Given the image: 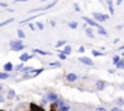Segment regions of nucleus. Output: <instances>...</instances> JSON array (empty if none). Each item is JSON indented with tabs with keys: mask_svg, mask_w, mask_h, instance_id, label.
I'll use <instances>...</instances> for the list:
<instances>
[{
	"mask_svg": "<svg viewBox=\"0 0 124 111\" xmlns=\"http://www.w3.org/2000/svg\"><path fill=\"white\" fill-rule=\"evenodd\" d=\"M56 4V0H54V1H51V3H48L46 6H43V7H39V9H32V10H29L31 13H43L45 10H49L51 7H54Z\"/></svg>",
	"mask_w": 124,
	"mask_h": 111,
	"instance_id": "nucleus-1",
	"label": "nucleus"
},
{
	"mask_svg": "<svg viewBox=\"0 0 124 111\" xmlns=\"http://www.w3.org/2000/svg\"><path fill=\"white\" fill-rule=\"evenodd\" d=\"M25 48H26V45H23L20 40H12L10 42V49L12 51H16L17 52V51H23Z\"/></svg>",
	"mask_w": 124,
	"mask_h": 111,
	"instance_id": "nucleus-2",
	"label": "nucleus"
},
{
	"mask_svg": "<svg viewBox=\"0 0 124 111\" xmlns=\"http://www.w3.org/2000/svg\"><path fill=\"white\" fill-rule=\"evenodd\" d=\"M94 20L95 22H105V20H108V15H102V13L95 12L94 13Z\"/></svg>",
	"mask_w": 124,
	"mask_h": 111,
	"instance_id": "nucleus-3",
	"label": "nucleus"
},
{
	"mask_svg": "<svg viewBox=\"0 0 124 111\" xmlns=\"http://www.w3.org/2000/svg\"><path fill=\"white\" fill-rule=\"evenodd\" d=\"M82 20H84L87 25H90V26H94V28H97V26L100 25L98 22H95L94 19H91V17H87V16H84V17H82Z\"/></svg>",
	"mask_w": 124,
	"mask_h": 111,
	"instance_id": "nucleus-4",
	"label": "nucleus"
},
{
	"mask_svg": "<svg viewBox=\"0 0 124 111\" xmlns=\"http://www.w3.org/2000/svg\"><path fill=\"white\" fill-rule=\"evenodd\" d=\"M56 98H58V95H56L55 92H52V91H49V92L46 94V97H45V100H46V101H49V103L56 101Z\"/></svg>",
	"mask_w": 124,
	"mask_h": 111,
	"instance_id": "nucleus-5",
	"label": "nucleus"
},
{
	"mask_svg": "<svg viewBox=\"0 0 124 111\" xmlns=\"http://www.w3.org/2000/svg\"><path fill=\"white\" fill-rule=\"evenodd\" d=\"M79 61L82 62V63H85V65H90V66H93L94 62L91 58H87V56H79Z\"/></svg>",
	"mask_w": 124,
	"mask_h": 111,
	"instance_id": "nucleus-6",
	"label": "nucleus"
},
{
	"mask_svg": "<svg viewBox=\"0 0 124 111\" xmlns=\"http://www.w3.org/2000/svg\"><path fill=\"white\" fill-rule=\"evenodd\" d=\"M65 79L68 81V82H75L77 79H78V77H77V74H66V77H65Z\"/></svg>",
	"mask_w": 124,
	"mask_h": 111,
	"instance_id": "nucleus-7",
	"label": "nucleus"
},
{
	"mask_svg": "<svg viewBox=\"0 0 124 111\" xmlns=\"http://www.w3.org/2000/svg\"><path fill=\"white\" fill-rule=\"evenodd\" d=\"M95 87H97V91H102V89L107 87V82H105V81L98 79V81H97V84H95Z\"/></svg>",
	"mask_w": 124,
	"mask_h": 111,
	"instance_id": "nucleus-8",
	"label": "nucleus"
},
{
	"mask_svg": "<svg viewBox=\"0 0 124 111\" xmlns=\"http://www.w3.org/2000/svg\"><path fill=\"white\" fill-rule=\"evenodd\" d=\"M13 69V63L12 62H6L4 66H3V72H10Z\"/></svg>",
	"mask_w": 124,
	"mask_h": 111,
	"instance_id": "nucleus-9",
	"label": "nucleus"
},
{
	"mask_svg": "<svg viewBox=\"0 0 124 111\" xmlns=\"http://www.w3.org/2000/svg\"><path fill=\"white\" fill-rule=\"evenodd\" d=\"M32 71H33V66H23V68H22V72H23V75H29Z\"/></svg>",
	"mask_w": 124,
	"mask_h": 111,
	"instance_id": "nucleus-10",
	"label": "nucleus"
},
{
	"mask_svg": "<svg viewBox=\"0 0 124 111\" xmlns=\"http://www.w3.org/2000/svg\"><path fill=\"white\" fill-rule=\"evenodd\" d=\"M29 108H31V111H45L42 107H39V105H36V104H33V103L31 104V107H29Z\"/></svg>",
	"mask_w": 124,
	"mask_h": 111,
	"instance_id": "nucleus-11",
	"label": "nucleus"
},
{
	"mask_svg": "<svg viewBox=\"0 0 124 111\" xmlns=\"http://www.w3.org/2000/svg\"><path fill=\"white\" fill-rule=\"evenodd\" d=\"M97 29H98V33H100V35H102V36H107V35H108V33H107V30L102 28L101 25H98V26H97Z\"/></svg>",
	"mask_w": 124,
	"mask_h": 111,
	"instance_id": "nucleus-12",
	"label": "nucleus"
},
{
	"mask_svg": "<svg viewBox=\"0 0 124 111\" xmlns=\"http://www.w3.org/2000/svg\"><path fill=\"white\" fill-rule=\"evenodd\" d=\"M62 48H63V51H62V52H63L65 55H69V54H71V51H72V48H71L69 45H63Z\"/></svg>",
	"mask_w": 124,
	"mask_h": 111,
	"instance_id": "nucleus-13",
	"label": "nucleus"
},
{
	"mask_svg": "<svg viewBox=\"0 0 124 111\" xmlns=\"http://www.w3.org/2000/svg\"><path fill=\"white\" fill-rule=\"evenodd\" d=\"M31 58H33V56L29 55V54H22V56H20V61H22V62H26V61H29Z\"/></svg>",
	"mask_w": 124,
	"mask_h": 111,
	"instance_id": "nucleus-14",
	"label": "nucleus"
},
{
	"mask_svg": "<svg viewBox=\"0 0 124 111\" xmlns=\"http://www.w3.org/2000/svg\"><path fill=\"white\" fill-rule=\"evenodd\" d=\"M42 71H43L42 68H39V69H33L31 74H29V77H38V75H39V74H40Z\"/></svg>",
	"mask_w": 124,
	"mask_h": 111,
	"instance_id": "nucleus-15",
	"label": "nucleus"
},
{
	"mask_svg": "<svg viewBox=\"0 0 124 111\" xmlns=\"http://www.w3.org/2000/svg\"><path fill=\"white\" fill-rule=\"evenodd\" d=\"M107 4H108V10H110V13L113 15V13H114V4H113V0H107Z\"/></svg>",
	"mask_w": 124,
	"mask_h": 111,
	"instance_id": "nucleus-16",
	"label": "nucleus"
},
{
	"mask_svg": "<svg viewBox=\"0 0 124 111\" xmlns=\"http://www.w3.org/2000/svg\"><path fill=\"white\" fill-rule=\"evenodd\" d=\"M85 35H87L88 38H91V39H93V38H94L93 29H91V28H85Z\"/></svg>",
	"mask_w": 124,
	"mask_h": 111,
	"instance_id": "nucleus-17",
	"label": "nucleus"
},
{
	"mask_svg": "<svg viewBox=\"0 0 124 111\" xmlns=\"http://www.w3.org/2000/svg\"><path fill=\"white\" fill-rule=\"evenodd\" d=\"M33 54H39V55H49V52L42 51V49H33Z\"/></svg>",
	"mask_w": 124,
	"mask_h": 111,
	"instance_id": "nucleus-18",
	"label": "nucleus"
},
{
	"mask_svg": "<svg viewBox=\"0 0 124 111\" xmlns=\"http://www.w3.org/2000/svg\"><path fill=\"white\" fill-rule=\"evenodd\" d=\"M15 97H16V92H15L13 89H9V92H7V98H9V100H13Z\"/></svg>",
	"mask_w": 124,
	"mask_h": 111,
	"instance_id": "nucleus-19",
	"label": "nucleus"
},
{
	"mask_svg": "<svg viewBox=\"0 0 124 111\" xmlns=\"http://www.w3.org/2000/svg\"><path fill=\"white\" fill-rule=\"evenodd\" d=\"M117 68H118V69H124V58H121V59L117 62Z\"/></svg>",
	"mask_w": 124,
	"mask_h": 111,
	"instance_id": "nucleus-20",
	"label": "nucleus"
},
{
	"mask_svg": "<svg viewBox=\"0 0 124 111\" xmlns=\"http://www.w3.org/2000/svg\"><path fill=\"white\" fill-rule=\"evenodd\" d=\"M9 77V72H0V79H7Z\"/></svg>",
	"mask_w": 124,
	"mask_h": 111,
	"instance_id": "nucleus-21",
	"label": "nucleus"
},
{
	"mask_svg": "<svg viewBox=\"0 0 124 111\" xmlns=\"http://www.w3.org/2000/svg\"><path fill=\"white\" fill-rule=\"evenodd\" d=\"M10 22H15V19H7V20H4V22H1V23H0V28H3V26H6V25H9Z\"/></svg>",
	"mask_w": 124,
	"mask_h": 111,
	"instance_id": "nucleus-22",
	"label": "nucleus"
},
{
	"mask_svg": "<svg viewBox=\"0 0 124 111\" xmlns=\"http://www.w3.org/2000/svg\"><path fill=\"white\" fill-rule=\"evenodd\" d=\"M116 104H117V107H123L124 105V100L123 98H118V100L116 101Z\"/></svg>",
	"mask_w": 124,
	"mask_h": 111,
	"instance_id": "nucleus-23",
	"label": "nucleus"
},
{
	"mask_svg": "<svg viewBox=\"0 0 124 111\" xmlns=\"http://www.w3.org/2000/svg\"><path fill=\"white\" fill-rule=\"evenodd\" d=\"M63 45H66V42H65V40H58V42H56V45H55V46H56V48H62V46H63Z\"/></svg>",
	"mask_w": 124,
	"mask_h": 111,
	"instance_id": "nucleus-24",
	"label": "nucleus"
},
{
	"mask_svg": "<svg viewBox=\"0 0 124 111\" xmlns=\"http://www.w3.org/2000/svg\"><path fill=\"white\" fill-rule=\"evenodd\" d=\"M17 36H19L20 39H23L26 35H25V32H23V30H20V29H19V30H17Z\"/></svg>",
	"mask_w": 124,
	"mask_h": 111,
	"instance_id": "nucleus-25",
	"label": "nucleus"
},
{
	"mask_svg": "<svg viewBox=\"0 0 124 111\" xmlns=\"http://www.w3.org/2000/svg\"><path fill=\"white\" fill-rule=\"evenodd\" d=\"M58 58H59V59H61V61H65V59H66V58H68V55H65V54H63V52H59V55H58Z\"/></svg>",
	"mask_w": 124,
	"mask_h": 111,
	"instance_id": "nucleus-26",
	"label": "nucleus"
},
{
	"mask_svg": "<svg viewBox=\"0 0 124 111\" xmlns=\"http://www.w3.org/2000/svg\"><path fill=\"white\" fill-rule=\"evenodd\" d=\"M69 28L71 29H77L78 28V23H77V22H71V23H69Z\"/></svg>",
	"mask_w": 124,
	"mask_h": 111,
	"instance_id": "nucleus-27",
	"label": "nucleus"
},
{
	"mask_svg": "<svg viewBox=\"0 0 124 111\" xmlns=\"http://www.w3.org/2000/svg\"><path fill=\"white\" fill-rule=\"evenodd\" d=\"M49 65H51V66H55V68H58V66H61V62H51Z\"/></svg>",
	"mask_w": 124,
	"mask_h": 111,
	"instance_id": "nucleus-28",
	"label": "nucleus"
},
{
	"mask_svg": "<svg viewBox=\"0 0 124 111\" xmlns=\"http://www.w3.org/2000/svg\"><path fill=\"white\" fill-rule=\"evenodd\" d=\"M120 59H121V58H120V56L117 55V56H114V58H113V62H114V63H116V65H117V62H118V61H120Z\"/></svg>",
	"mask_w": 124,
	"mask_h": 111,
	"instance_id": "nucleus-29",
	"label": "nucleus"
},
{
	"mask_svg": "<svg viewBox=\"0 0 124 111\" xmlns=\"http://www.w3.org/2000/svg\"><path fill=\"white\" fill-rule=\"evenodd\" d=\"M101 55H102L101 52H98V51H95V49L93 51V56H101Z\"/></svg>",
	"mask_w": 124,
	"mask_h": 111,
	"instance_id": "nucleus-30",
	"label": "nucleus"
},
{
	"mask_svg": "<svg viewBox=\"0 0 124 111\" xmlns=\"http://www.w3.org/2000/svg\"><path fill=\"white\" fill-rule=\"evenodd\" d=\"M36 28L39 29V30H42V29H43V23H40V22H38V23H36Z\"/></svg>",
	"mask_w": 124,
	"mask_h": 111,
	"instance_id": "nucleus-31",
	"label": "nucleus"
},
{
	"mask_svg": "<svg viewBox=\"0 0 124 111\" xmlns=\"http://www.w3.org/2000/svg\"><path fill=\"white\" fill-rule=\"evenodd\" d=\"M74 9H75V12H79V4L78 3H74Z\"/></svg>",
	"mask_w": 124,
	"mask_h": 111,
	"instance_id": "nucleus-32",
	"label": "nucleus"
},
{
	"mask_svg": "<svg viewBox=\"0 0 124 111\" xmlns=\"http://www.w3.org/2000/svg\"><path fill=\"white\" fill-rule=\"evenodd\" d=\"M78 52H79V54H84V52H85V48H84V46H79V48H78Z\"/></svg>",
	"mask_w": 124,
	"mask_h": 111,
	"instance_id": "nucleus-33",
	"label": "nucleus"
},
{
	"mask_svg": "<svg viewBox=\"0 0 124 111\" xmlns=\"http://www.w3.org/2000/svg\"><path fill=\"white\" fill-rule=\"evenodd\" d=\"M22 68H23V65H22V63H19V65H16V68H15V69H16V71H22Z\"/></svg>",
	"mask_w": 124,
	"mask_h": 111,
	"instance_id": "nucleus-34",
	"label": "nucleus"
},
{
	"mask_svg": "<svg viewBox=\"0 0 124 111\" xmlns=\"http://www.w3.org/2000/svg\"><path fill=\"white\" fill-rule=\"evenodd\" d=\"M111 111H123V110H121V107H114Z\"/></svg>",
	"mask_w": 124,
	"mask_h": 111,
	"instance_id": "nucleus-35",
	"label": "nucleus"
},
{
	"mask_svg": "<svg viewBox=\"0 0 124 111\" xmlns=\"http://www.w3.org/2000/svg\"><path fill=\"white\" fill-rule=\"evenodd\" d=\"M12 1H15V3H23V1H28V0H12Z\"/></svg>",
	"mask_w": 124,
	"mask_h": 111,
	"instance_id": "nucleus-36",
	"label": "nucleus"
},
{
	"mask_svg": "<svg viewBox=\"0 0 124 111\" xmlns=\"http://www.w3.org/2000/svg\"><path fill=\"white\" fill-rule=\"evenodd\" d=\"M0 7H7V4H6V3H3V1H0Z\"/></svg>",
	"mask_w": 124,
	"mask_h": 111,
	"instance_id": "nucleus-37",
	"label": "nucleus"
},
{
	"mask_svg": "<svg viewBox=\"0 0 124 111\" xmlns=\"http://www.w3.org/2000/svg\"><path fill=\"white\" fill-rule=\"evenodd\" d=\"M95 111H105V110H104L102 107H98V108H97V110H95Z\"/></svg>",
	"mask_w": 124,
	"mask_h": 111,
	"instance_id": "nucleus-38",
	"label": "nucleus"
},
{
	"mask_svg": "<svg viewBox=\"0 0 124 111\" xmlns=\"http://www.w3.org/2000/svg\"><path fill=\"white\" fill-rule=\"evenodd\" d=\"M3 101H4V98H3V97L0 95V103H3Z\"/></svg>",
	"mask_w": 124,
	"mask_h": 111,
	"instance_id": "nucleus-39",
	"label": "nucleus"
},
{
	"mask_svg": "<svg viewBox=\"0 0 124 111\" xmlns=\"http://www.w3.org/2000/svg\"><path fill=\"white\" fill-rule=\"evenodd\" d=\"M120 49H121V51H124V45H121V46H120Z\"/></svg>",
	"mask_w": 124,
	"mask_h": 111,
	"instance_id": "nucleus-40",
	"label": "nucleus"
},
{
	"mask_svg": "<svg viewBox=\"0 0 124 111\" xmlns=\"http://www.w3.org/2000/svg\"><path fill=\"white\" fill-rule=\"evenodd\" d=\"M121 1H123V0H117V3H118V4H120V3H121Z\"/></svg>",
	"mask_w": 124,
	"mask_h": 111,
	"instance_id": "nucleus-41",
	"label": "nucleus"
},
{
	"mask_svg": "<svg viewBox=\"0 0 124 111\" xmlns=\"http://www.w3.org/2000/svg\"><path fill=\"white\" fill-rule=\"evenodd\" d=\"M1 89H3V87H1V84H0V91H1Z\"/></svg>",
	"mask_w": 124,
	"mask_h": 111,
	"instance_id": "nucleus-42",
	"label": "nucleus"
},
{
	"mask_svg": "<svg viewBox=\"0 0 124 111\" xmlns=\"http://www.w3.org/2000/svg\"><path fill=\"white\" fill-rule=\"evenodd\" d=\"M42 1H51V0H42Z\"/></svg>",
	"mask_w": 124,
	"mask_h": 111,
	"instance_id": "nucleus-43",
	"label": "nucleus"
},
{
	"mask_svg": "<svg viewBox=\"0 0 124 111\" xmlns=\"http://www.w3.org/2000/svg\"><path fill=\"white\" fill-rule=\"evenodd\" d=\"M0 111H3V110H0Z\"/></svg>",
	"mask_w": 124,
	"mask_h": 111,
	"instance_id": "nucleus-44",
	"label": "nucleus"
}]
</instances>
